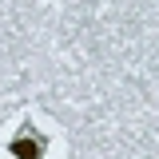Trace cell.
Returning a JSON list of instances; mask_svg holds the SVG:
<instances>
[{
    "instance_id": "6da1fadb",
    "label": "cell",
    "mask_w": 159,
    "mask_h": 159,
    "mask_svg": "<svg viewBox=\"0 0 159 159\" xmlns=\"http://www.w3.org/2000/svg\"><path fill=\"white\" fill-rule=\"evenodd\" d=\"M12 151H16V159H40V151H44V143H40L36 135H32V127H24L16 139H12Z\"/></svg>"
}]
</instances>
